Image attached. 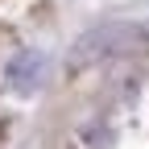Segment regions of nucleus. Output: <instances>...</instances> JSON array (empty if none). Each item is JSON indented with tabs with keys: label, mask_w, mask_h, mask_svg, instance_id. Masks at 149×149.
Returning <instances> with one entry per match:
<instances>
[{
	"label": "nucleus",
	"mask_w": 149,
	"mask_h": 149,
	"mask_svg": "<svg viewBox=\"0 0 149 149\" xmlns=\"http://www.w3.org/2000/svg\"><path fill=\"white\" fill-rule=\"evenodd\" d=\"M149 46V21H120V25H104V29H91L79 37V46L70 50V66H91V62H104V58H116V54L128 50H141Z\"/></svg>",
	"instance_id": "1"
},
{
	"label": "nucleus",
	"mask_w": 149,
	"mask_h": 149,
	"mask_svg": "<svg viewBox=\"0 0 149 149\" xmlns=\"http://www.w3.org/2000/svg\"><path fill=\"white\" fill-rule=\"evenodd\" d=\"M42 79H46V58L33 54V50H21L8 62V70H4V83H8V91H17V95H33V91L42 87Z\"/></svg>",
	"instance_id": "2"
}]
</instances>
